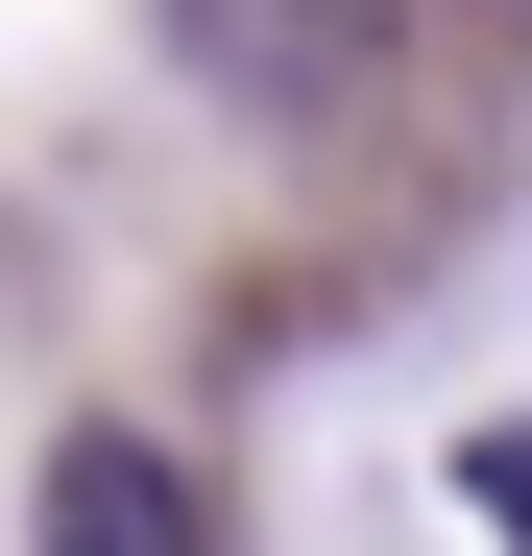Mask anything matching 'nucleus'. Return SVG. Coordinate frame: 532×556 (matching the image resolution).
Returning a JSON list of instances; mask_svg holds the SVG:
<instances>
[{
    "label": "nucleus",
    "mask_w": 532,
    "mask_h": 556,
    "mask_svg": "<svg viewBox=\"0 0 532 556\" xmlns=\"http://www.w3.org/2000/svg\"><path fill=\"white\" fill-rule=\"evenodd\" d=\"M25 556H218V484L169 459L145 412H98V435H49V484H25Z\"/></svg>",
    "instance_id": "nucleus-2"
},
{
    "label": "nucleus",
    "mask_w": 532,
    "mask_h": 556,
    "mask_svg": "<svg viewBox=\"0 0 532 556\" xmlns=\"http://www.w3.org/2000/svg\"><path fill=\"white\" fill-rule=\"evenodd\" d=\"M169 25V73H194V98H242V122H339L388 73V25L411 0H145Z\"/></svg>",
    "instance_id": "nucleus-1"
},
{
    "label": "nucleus",
    "mask_w": 532,
    "mask_h": 556,
    "mask_svg": "<svg viewBox=\"0 0 532 556\" xmlns=\"http://www.w3.org/2000/svg\"><path fill=\"white\" fill-rule=\"evenodd\" d=\"M460 508H484V532L532 556V435H484V459H460Z\"/></svg>",
    "instance_id": "nucleus-3"
}]
</instances>
